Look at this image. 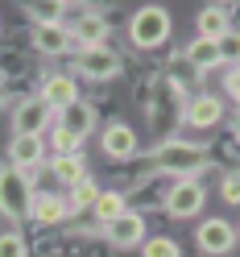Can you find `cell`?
I'll use <instances>...</instances> for the list:
<instances>
[{
    "mask_svg": "<svg viewBox=\"0 0 240 257\" xmlns=\"http://www.w3.org/2000/svg\"><path fill=\"white\" fill-rule=\"evenodd\" d=\"M207 203V195H203V187L195 183V179H178L170 191H166V212L174 216V220H190V216H199V207Z\"/></svg>",
    "mask_w": 240,
    "mask_h": 257,
    "instance_id": "5b68a950",
    "label": "cell"
},
{
    "mask_svg": "<svg viewBox=\"0 0 240 257\" xmlns=\"http://www.w3.org/2000/svg\"><path fill=\"white\" fill-rule=\"evenodd\" d=\"M54 150L58 154H83V137H75L62 124H54Z\"/></svg>",
    "mask_w": 240,
    "mask_h": 257,
    "instance_id": "603a6c76",
    "label": "cell"
},
{
    "mask_svg": "<svg viewBox=\"0 0 240 257\" xmlns=\"http://www.w3.org/2000/svg\"><path fill=\"white\" fill-rule=\"evenodd\" d=\"M104 232H108V240H112L116 249H133V245H141V240H145V216L124 212V216H116V220H108Z\"/></svg>",
    "mask_w": 240,
    "mask_h": 257,
    "instance_id": "52a82bcc",
    "label": "cell"
},
{
    "mask_svg": "<svg viewBox=\"0 0 240 257\" xmlns=\"http://www.w3.org/2000/svg\"><path fill=\"white\" fill-rule=\"evenodd\" d=\"M71 38L83 46H104V38H108V21L100 17V13H79L75 17V25H71Z\"/></svg>",
    "mask_w": 240,
    "mask_h": 257,
    "instance_id": "8fae6325",
    "label": "cell"
},
{
    "mask_svg": "<svg viewBox=\"0 0 240 257\" xmlns=\"http://www.w3.org/2000/svg\"><path fill=\"white\" fill-rule=\"evenodd\" d=\"M223 120V104L215 100V95H195V100L186 104V124L195 128H211Z\"/></svg>",
    "mask_w": 240,
    "mask_h": 257,
    "instance_id": "7c38bea8",
    "label": "cell"
},
{
    "mask_svg": "<svg viewBox=\"0 0 240 257\" xmlns=\"http://www.w3.org/2000/svg\"><path fill=\"white\" fill-rule=\"evenodd\" d=\"M42 162V137H13L9 141V166L34 170Z\"/></svg>",
    "mask_w": 240,
    "mask_h": 257,
    "instance_id": "9a60e30c",
    "label": "cell"
},
{
    "mask_svg": "<svg viewBox=\"0 0 240 257\" xmlns=\"http://www.w3.org/2000/svg\"><path fill=\"white\" fill-rule=\"evenodd\" d=\"M5 95H9V91H5V79H0V108H5Z\"/></svg>",
    "mask_w": 240,
    "mask_h": 257,
    "instance_id": "83f0119b",
    "label": "cell"
},
{
    "mask_svg": "<svg viewBox=\"0 0 240 257\" xmlns=\"http://www.w3.org/2000/svg\"><path fill=\"white\" fill-rule=\"evenodd\" d=\"M71 216V203L62 199V195H34V220L38 224H58V220H67Z\"/></svg>",
    "mask_w": 240,
    "mask_h": 257,
    "instance_id": "e0dca14e",
    "label": "cell"
},
{
    "mask_svg": "<svg viewBox=\"0 0 240 257\" xmlns=\"http://www.w3.org/2000/svg\"><path fill=\"white\" fill-rule=\"evenodd\" d=\"M50 120H54V108L42 95H29V100H21L13 108V133L17 137H42L50 128Z\"/></svg>",
    "mask_w": 240,
    "mask_h": 257,
    "instance_id": "277c9868",
    "label": "cell"
},
{
    "mask_svg": "<svg viewBox=\"0 0 240 257\" xmlns=\"http://www.w3.org/2000/svg\"><path fill=\"white\" fill-rule=\"evenodd\" d=\"M91 212H95V216H100V220L108 224V220L124 216L129 207H124V195H120V191H100V199H95V207H91Z\"/></svg>",
    "mask_w": 240,
    "mask_h": 257,
    "instance_id": "ffe728a7",
    "label": "cell"
},
{
    "mask_svg": "<svg viewBox=\"0 0 240 257\" xmlns=\"http://www.w3.org/2000/svg\"><path fill=\"white\" fill-rule=\"evenodd\" d=\"M186 62L195 71H211V67H219L223 62V54H219V42L215 38H195L186 46Z\"/></svg>",
    "mask_w": 240,
    "mask_h": 257,
    "instance_id": "2e32d148",
    "label": "cell"
},
{
    "mask_svg": "<svg viewBox=\"0 0 240 257\" xmlns=\"http://www.w3.org/2000/svg\"><path fill=\"white\" fill-rule=\"evenodd\" d=\"M58 124L67 128V133H75V137H87L91 128H95V112H91V104L75 100V104H67V108L58 112Z\"/></svg>",
    "mask_w": 240,
    "mask_h": 257,
    "instance_id": "5bb4252c",
    "label": "cell"
},
{
    "mask_svg": "<svg viewBox=\"0 0 240 257\" xmlns=\"http://www.w3.org/2000/svg\"><path fill=\"white\" fill-rule=\"evenodd\" d=\"M29 249H25V240L17 236V232H5L0 236V257H25Z\"/></svg>",
    "mask_w": 240,
    "mask_h": 257,
    "instance_id": "d4e9b609",
    "label": "cell"
},
{
    "mask_svg": "<svg viewBox=\"0 0 240 257\" xmlns=\"http://www.w3.org/2000/svg\"><path fill=\"white\" fill-rule=\"evenodd\" d=\"M223 87H228V95L240 104V62H236V67H232L228 75H223Z\"/></svg>",
    "mask_w": 240,
    "mask_h": 257,
    "instance_id": "4316f807",
    "label": "cell"
},
{
    "mask_svg": "<svg viewBox=\"0 0 240 257\" xmlns=\"http://www.w3.org/2000/svg\"><path fill=\"white\" fill-rule=\"evenodd\" d=\"M42 100L50 104V108H58V112H62L67 104H75V100H79L75 79H71V75H50V79L42 83Z\"/></svg>",
    "mask_w": 240,
    "mask_h": 257,
    "instance_id": "4fadbf2b",
    "label": "cell"
},
{
    "mask_svg": "<svg viewBox=\"0 0 240 257\" xmlns=\"http://www.w3.org/2000/svg\"><path fill=\"white\" fill-rule=\"evenodd\" d=\"M129 38H133V46H141V50H157V46L170 38V13L162 5L141 9L137 17L129 21Z\"/></svg>",
    "mask_w": 240,
    "mask_h": 257,
    "instance_id": "3957f363",
    "label": "cell"
},
{
    "mask_svg": "<svg viewBox=\"0 0 240 257\" xmlns=\"http://www.w3.org/2000/svg\"><path fill=\"white\" fill-rule=\"evenodd\" d=\"M195 29H199V38H215L219 42L223 34H228V13H223L219 5H207L195 17Z\"/></svg>",
    "mask_w": 240,
    "mask_h": 257,
    "instance_id": "d6986e66",
    "label": "cell"
},
{
    "mask_svg": "<svg viewBox=\"0 0 240 257\" xmlns=\"http://www.w3.org/2000/svg\"><path fill=\"white\" fill-rule=\"evenodd\" d=\"M95 199H100V187H95L91 179H83V183H75L71 187V212H79V207H95Z\"/></svg>",
    "mask_w": 240,
    "mask_h": 257,
    "instance_id": "7402d4cb",
    "label": "cell"
},
{
    "mask_svg": "<svg viewBox=\"0 0 240 257\" xmlns=\"http://www.w3.org/2000/svg\"><path fill=\"white\" fill-rule=\"evenodd\" d=\"M104 154L116 158V162H129V158L137 154V133L129 124H108L104 128Z\"/></svg>",
    "mask_w": 240,
    "mask_h": 257,
    "instance_id": "30bf717a",
    "label": "cell"
},
{
    "mask_svg": "<svg viewBox=\"0 0 240 257\" xmlns=\"http://www.w3.org/2000/svg\"><path fill=\"white\" fill-rule=\"evenodd\" d=\"M236 137H240V112H236Z\"/></svg>",
    "mask_w": 240,
    "mask_h": 257,
    "instance_id": "f1b7e54d",
    "label": "cell"
},
{
    "mask_svg": "<svg viewBox=\"0 0 240 257\" xmlns=\"http://www.w3.org/2000/svg\"><path fill=\"white\" fill-rule=\"evenodd\" d=\"M219 54H223V62H232V67H236V62H240V34L228 29V34L219 38Z\"/></svg>",
    "mask_w": 240,
    "mask_h": 257,
    "instance_id": "cb8c5ba5",
    "label": "cell"
},
{
    "mask_svg": "<svg viewBox=\"0 0 240 257\" xmlns=\"http://www.w3.org/2000/svg\"><path fill=\"white\" fill-rule=\"evenodd\" d=\"M34 46L42 54H67L75 38H71V25H62V21H38L34 29Z\"/></svg>",
    "mask_w": 240,
    "mask_h": 257,
    "instance_id": "9c48e42d",
    "label": "cell"
},
{
    "mask_svg": "<svg viewBox=\"0 0 240 257\" xmlns=\"http://www.w3.org/2000/svg\"><path fill=\"white\" fill-rule=\"evenodd\" d=\"M207 166V150L203 146H190V141H162L157 150V170H170V174H182V179H195V174Z\"/></svg>",
    "mask_w": 240,
    "mask_h": 257,
    "instance_id": "7a4b0ae2",
    "label": "cell"
},
{
    "mask_svg": "<svg viewBox=\"0 0 240 257\" xmlns=\"http://www.w3.org/2000/svg\"><path fill=\"white\" fill-rule=\"evenodd\" d=\"M195 240H199V249H203V253L219 257V253H228V249L236 245V228H232L228 220H203V224H199V232H195Z\"/></svg>",
    "mask_w": 240,
    "mask_h": 257,
    "instance_id": "ba28073f",
    "label": "cell"
},
{
    "mask_svg": "<svg viewBox=\"0 0 240 257\" xmlns=\"http://www.w3.org/2000/svg\"><path fill=\"white\" fill-rule=\"evenodd\" d=\"M141 257H182V249H178L174 236H149L141 245Z\"/></svg>",
    "mask_w": 240,
    "mask_h": 257,
    "instance_id": "44dd1931",
    "label": "cell"
},
{
    "mask_svg": "<svg viewBox=\"0 0 240 257\" xmlns=\"http://www.w3.org/2000/svg\"><path fill=\"white\" fill-rule=\"evenodd\" d=\"M219 195H223V203H240V170L223 174V183H219Z\"/></svg>",
    "mask_w": 240,
    "mask_h": 257,
    "instance_id": "484cf974",
    "label": "cell"
},
{
    "mask_svg": "<svg viewBox=\"0 0 240 257\" xmlns=\"http://www.w3.org/2000/svg\"><path fill=\"white\" fill-rule=\"evenodd\" d=\"M0 212H5L9 220L34 216V187H29L25 170H17V166L0 170Z\"/></svg>",
    "mask_w": 240,
    "mask_h": 257,
    "instance_id": "6da1fadb",
    "label": "cell"
},
{
    "mask_svg": "<svg viewBox=\"0 0 240 257\" xmlns=\"http://www.w3.org/2000/svg\"><path fill=\"white\" fill-rule=\"evenodd\" d=\"M50 170H54L67 187H75V183H83V179H87V162H83V154H58L54 162H50Z\"/></svg>",
    "mask_w": 240,
    "mask_h": 257,
    "instance_id": "ac0fdd59",
    "label": "cell"
},
{
    "mask_svg": "<svg viewBox=\"0 0 240 257\" xmlns=\"http://www.w3.org/2000/svg\"><path fill=\"white\" fill-rule=\"evenodd\" d=\"M75 71L87 79H116L120 75V58L108 50V46H87V50L75 54Z\"/></svg>",
    "mask_w": 240,
    "mask_h": 257,
    "instance_id": "8992f818",
    "label": "cell"
}]
</instances>
